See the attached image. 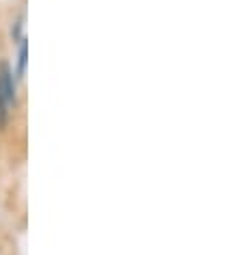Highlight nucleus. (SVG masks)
Returning a JSON list of instances; mask_svg holds the SVG:
<instances>
[{"mask_svg": "<svg viewBox=\"0 0 242 255\" xmlns=\"http://www.w3.org/2000/svg\"><path fill=\"white\" fill-rule=\"evenodd\" d=\"M20 80L13 74V65L9 61H0V132L9 128V121L13 117L20 93H17Z\"/></svg>", "mask_w": 242, "mask_h": 255, "instance_id": "1", "label": "nucleus"}, {"mask_svg": "<svg viewBox=\"0 0 242 255\" xmlns=\"http://www.w3.org/2000/svg\"><path fill=\"white\" fill-rule=\"evenodd\" d=\"M26 69H28V37H22L17 41V61L13 65V74L20 82L26 78Z\"/></svg>", "mask_w": 242, "mask_h": 255, "instance_id": "2", "label": "nucleus"}, {"mask_svg": "<svg viewBox=\"0 0 242 255\" xmlns=\"http://www.w3.org/2000/svg\"><path fill=\"white\" fill-rule=\"evenodd\" d=\"M22 37H26V30H24V15H20L13 24H11V41L17 43Z\"/></svg>", "mask_w": 242, "mask_h": 255, "instance_id": "3", "label": "nucleus"}]
</instances>
